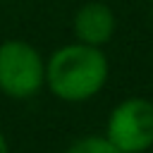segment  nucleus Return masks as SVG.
I'll list each match as a JSON object with an SVG mask.
<instances>
[{"mask_svg": "<svg viewBox=\"0 0 153 153\" xmlns=\"http://www.w3.org/2000/svg\"><path fill=\"white\" fill-rule=\"evenodd\" d=\"M108 57L98 45L69 43L57 48L45 62L48 88L67 103L93 98L108 81Z\"/></svg>", "mask_w": 153, "mask_h": 153, "instance_id": "obj_1", "label": "nucleus"}, {"mask_svg": "<svg viewBox=\"0 0 153 153\" xmlns=\"http://www.w3.org/2000/svg\"><path fill=\"white\" fill-rule=\"evenodd\" d=\"M45 84V62L36 45L22 38L0 43V91L10 98H31Z\"/></svg>", "mask_w": 153, "mask_h": 153, "instance_id": "obj_2", "label": "nucleus"}, {"mask_svg": "<svg viewBox=\"0 0 153 153\" xmlns=\"http://www.w3.org/2000/svg\"><path fill=\"white\" fill-rule=\"evenodd\" d=\"M105 139L122 153H143L153 146V103L146 98L122 100L108 117Z\"/></svg>", "mask_w": 153, "mask_h": 153, "instance_id": "obj_3", "label": "nucleus"}, {"mask_svg": "<svg viewBox=\"0 0 153 153\" xmlns=\"http://www.w3.org/2000/svg\"><path fill=\"white\" fill-rule=\"evenodd\" d=\"M115 26H117L115 12L110 10V5L98 2V0L81 5L72 22L76 41L86 45H98V48L105 45L115 36Z\"/></svg>", "mask_w": 153, "mask_h": 153, "instance_id": "obj_4", "label": "nucleus"}, {"mask_svg": "<svg viewBox=\"0 0 153 153\" xmlns=\"http://www.w3.org/2000/svg\"><path fill=\"white\" fill-rule=\"evenodd\" d=\"M67 153H122L115 143H110L105 136H86L79 139L67 148Z\"/></svg>", "mask_w": 153, "mask_h": 153, "instance_id": "obj_5", "label": "nucleus"}, {"mask_svg": "<svg viewBox=\"0 0 153 153\" xmlns=\"http://www.w3.org/2000/svg\"><path fill=\"white\" fill-rule=\"evenodd\" d=\"M0 153H10V148H7V141H5V136H2V131H0Z\"/></svg>", "mask_w": 153, "mask_h": 153, "instance_id": "obj_6", "label": "nucleus"}, {"mask_svg": "<svg viewBox=\"0 0 153 153\" xmlns=\"http://www.w3.org/2000/svg\"><path fill=\"white\" fill-rule=\"evenodd\" d=\"M151 14H153V12H151Z\"/></svg>", "mask_w": 153, "mask_h": 153, "instance_id": "obj_7", "label": "nucleus"}]
</instances>
